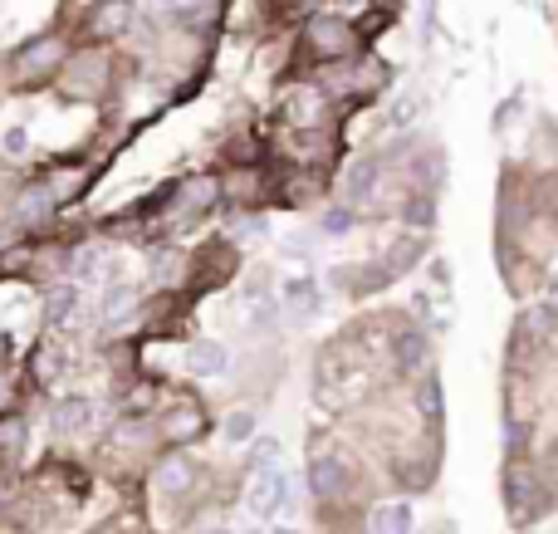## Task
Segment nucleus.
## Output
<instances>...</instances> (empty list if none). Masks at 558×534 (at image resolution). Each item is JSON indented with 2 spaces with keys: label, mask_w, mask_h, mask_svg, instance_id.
<instances>
[{
  "label": "nucleus",
  "mask_w": 558,
  "mask_h": 534,
  "mask_svg": "<svg viewBox=\"0 0 558 534\" xmlns=\"http://www.w3.org/2000/svg\"><path fill=\"white\" fill-rule=\"evenodd\" d=\"M309 490L319 495V500H333V495L348 490V466L338 456H313L309 466Z\"/></svg>",
  "instance_id": "1"
},
{
  "label": "nucleus",
  "mask_w": 558,
  "mask_h": 534,
  "mask_svg": "<svg viewBox=\"0 0 558 534\" xmlns=\"http://www.w3.org/2000/svg\"><path fill=\"white\" fill-rule=\"evenodd\" d=\"M245 500H250L255 519H274L279 515V466H260V476H255Z\"/></svg>",
  "instance_id": "2"
},
{
  "label": "nucleus",
  "mask_w": 558,
  "mask_h": 534,
  "mask_svg": "<svg viewBox=\"0 0 558 534\" xmlns=\"http://www.w3.org/2000/svg\"><path fill=\"white\" fill-rule=\"evenodd\" d=\"M191 373H197V378H221V373H226V348L221 344H211V338H206V344H197V348H191Z\"/></svg>",
  "instance_id": "3"
},
{
  "label": "nucleus",
  "mask_w": 558,
  "mask_h": 534,
  "mask_svg": "<svg viewBox=\"0 0 558 534\" xmlns=\"http://www.w3.org/2000/svg\"><path fill=\"white\" fill-rule=\"evenodd\" d=\"M93 422V403L89 397H64V403L54 407V427L59 432H83Z\"/></svg>",
  "instance_id": "4"
},
{
  "label": "nucleus",
  "mask_w": 558,
  "mask_h": 534,
  "mask_svg": "<svg viewBox=\"0 0 558 534\" xmlns=\"http://www.w3.org/2000/svg\"><path fill=\"white\" fill-rule=\"evenodd\" d=\"M392 354H397V363H402L407 373H421V368H427V354H431V344H427V338H421V334H397Z\"/></svg>",
  "instance_id": "5"
},
{
  "label": "nucleus",
  "mask_w": 558,
  "mask_h": 534,
  "mask_svg": "<svg viewBox=\"0 0 558 534\" xmlns=\"http://www.w3.org/2000/svg\"><path fill=\"white\" fill-rule=\"evenodd\" d=\"M372 534H411V505H402V500L378 505V515H372Z\"/></svg>",
  "instance_id": "6"
},
{
  "label": "nucleus",
  "mask_w": 558,
  "mask_h": 534,
  "mask_svg": "<svg viewBox=\"0 0 558 534\" xmlns=\"http://www.w3.org/2000/svg\"><path fill=\"white\" fill-rule=\"evenodd\" d=\"M372 187H378V167L362 162L358 172H348V187H343V191H348V201H368Z\"/></svg>",
  "instance_id": "7"
},
{
  "label": "nucleus",
  "mask_w": 558,
  "mask_h": 534,
  "mask_svg": "<svg viewBox=\"0 0 558 534\" xmlns=\"http://www.w3.org/2000/svg\"><path fill=\"white\" fill-rule=\"evenodd\" d=\"M74 305H79V289H74V285L54 289V295H50V305H44V319H50V324H64V314L74 309Z\"/></svg>",
  "instance_id": "8"
},
{
  "label": "nucleus",
  "mask_w": 558,
  "mask_h": 534,
  "mask_svg": "<svg viewBox=\"0 0 558 534\" xmlns=\"http://www.w3.org/2000/svg\"><path fill=\"white\" fill-rule=\"evenodd\" d=\"M284 299H289L294 309H313V305H319V289H313L309 280H289V285H284Z\"/></svg>",
  "instance_id": "9"
},
{
  "label": "nucleus",
  "mask_w": 558,
  "mask_h": 534,
  "mask_svg": "<svg viewBox=\"0 0 558 534\" xmlns=\"http://www.w3.org/2000/svg\"><path fill=\"white\" fill-rule=\"evenodd\" d=\"M279 461V436H255V466H274Z\"/></svg>",
  "instance_id": "10"
},
{
  "label": "nucleus",
  "mask_w": 558,
  "mask_h": 534,
  "mask_svg": "<svg viewBox=\"0 0 558 534\" xmlns=\"http://www.w3.org/2000/svg\"><path fill=\"white\" fill-rule=\"evenodd\" d=\"M250 432H255V417H250V412H236V417H226V436H230V442H245Z\"/></svg>",
  "instance_id": "11"
},
{
  "label": "nucleus",
  "mask_w": 558,
  "mask_h": 534,
  "mask_svg": "<svg viewBox=\"0 0 558 534\" xmlns=\"http://www.w3.org/2000/svg\"><path fill=\"white\" fill-rule=\"evenodd\" d=\"M128 20H132V0H113L103 15V30H118V25H128Z\"/></svg>",
  "instance_id": "12"
},
{
  "label": "nucleus",
  "mask_w": 558,
  "mask_h": 534,
  "mask_svg": "<svg viewBox=\"0 0 558 534\" xmlns=\"http://www.w3.org/2000/svg\"><path fill=\"white\" fill-rule=\"evenodd\" d=\"M187 476H191L187 461H172V466L162 471V485H167V490H187Z\"/></svg>",
  "instance_id": "13"
},
{
  "label": "nucleus",
  "mask_w": 558,
  "mask_h": 534,
  "mask_svg": "<svg viewBox=\"0 0 558 534\" xmlns=\"http://www.w3.org/2000/svg\"><path fill=\"white\" fill-rule=\"evenodd\" d=\"M294 495H299L294 476H289V471H279V515H289V510H294Z\"/></svg>",
  "instance_id": "14"
},
{
  "label": "nucleus",
  "mask_w": 558,
  "mask_h": 534,
  "mask_svg": "<svg viewBox=\"0 0 558 534\" xmlns=\"http://www.w3.org/2000/svg\"><path fill=\"white\" fill-rule=\"evenodd\" d=\"M421 412H441V383L421 387Z\"/></svg>",
  "instance_id": "15"
},
{
  "label": "nucleus",
  "mask_w": 558,
  "mask_h": 534,
  "mask_svg": "<svg viewBox=\"0 0 558 534\" xmlns=\"http://www.w3.org/2000/svg\"><path fill=\"white\" fill-rule=\"evenodd\" d=\"M128 299H132V289H128V285H113V289H108V299H103V309L113 314L118 305H128Z\"/></svg>",
  "instance_id": "16"
},
{
  "label": "nucleus",
  "mask_w": 558,
  "mask_h": 534,
  "mask_svg": "<svg viewBox=\"0 0 558 534\" xmlns=\"http://www.w3.org/2000/svg\"><path fill=\"white\" fill-rule=\"evenodd\" d=\"M25 148H30L25 128H10V132H5V152H25Z\"/></svg>",
  "instance_id": "17"
},
{
  "label": "nucleus",
  "mask_w": 558,
  "mask_h": 534,
  "mask_svg": "<svg viewBox=\"0 0 558 534\" xmlns=\"http://www.w3.org/2000/svg\"><path fill=\"white\" fill-rule=\"evenodd\" d=\"M348 221H353L348 211H329V216H323V230H348Z\"/></svg>",
  "instance_id": "18"
},
{
  "label": "nucleus",
  "mask_w": 558,
  "mask_h": 534,
  "mask_svg": "<svg viewBox=\"0 0 558 534\" xmlns=\"http://www.w3.org/2000/svg\"><path fill=\"white\" fill-rule=\"evenodd\" d=\"M245 534H260V529H245Z\"/></svg>",
  "instance_id": "19"
}]
</instances>
